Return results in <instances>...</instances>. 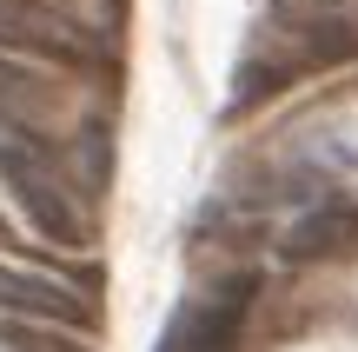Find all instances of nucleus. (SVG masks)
<instances>
[{
  "label": "nucleus",
  "instance_id": "f257e3e1",
  "mask_svg": "<svg viewBox=\"0 0 358 352\" xmlns=\"http://www.w3.org/2000/svg\"><path fill=\"white\" fill-rule=\"evenodd\" d=\"M0 186L13 193V206L27 213V226L60 246H87L93 239V206L73 180V160L53 133H27L0 120Z\"/></svg>",
  "mask_w": 358,
  "mask_h": 352
},
{
  "label": "nucleus",
  "instance_id": "f03ea898",
  "mask_svg": "<svg viewBox=\"0 0 358 352\" xmlns=\"http://www.w3.org/2000/svg\"><path fill=\"white\" fill-rule=\"evenodd\" d=\"M252 293H259L252 273H232V279H213V286L186 293V300L173 306V319L159 326L153 352H239Z\"/></svg>",
  "mask_w": 358,
  "mask_h": 352
},
{
  "label": "nucleus",
  "instance_id": "7ed1b4c3",
  "mask_svg": "<svg viewBox=\"0 0 358 352\" xmlns=\"http://www.w3.org/2000/svg\"><path fill=\"white\" fill-rule=\"evenodd\" d=\"M0 53H27L47 66H93L100 40L87 34V20H73L53 0H0Z\"/></svg>",
  "mask_w": 358,
  "mask_h": 352
},
{
  "label": "nucleus",
  "instance_id": "20e7f679",
  "mask_svg": "<svg viewBox=\"0 0 358 352\" xmlns=\"http://www.w3.org/2000/svg\"><path fill=\"white\" fill-rule=\"evenodd\" d=\"M0 313H20V319H47V326H100V300L73 293L66 279L53 273H27V266L0 260Z\"/></svg>",
  "mask_w": 358,
  "mask_h": 352
},
{
  "label": "nucleus",
  "instance_id": "39448f33",
  "mask_svg": "<svg viewBox=\"0 0 358 352\" xmlns=\"http://www.w3.org/2000/svg\"><path fill=\"white\" fill-rule=\"evenodd\" d=\"M53 106H60V87L0 53V120H7V127H27V133H47Z\"/></svg>",
  "mask_w": 358,
  "mask_h": 352
},
{
  "label": "nucleus",
  "instance_id": "423d86ee",
  "mask_svg": "<svg viewBox=\"0 0 358 352\" xmlns=\"http://www.w3.org/2000/svg\"><path fill=\"white\" fill-rule=\"evenodd\" d=\"M352 246H358V213L352 206H319L285 233L292 260H325V253H352Z\"/></svg>",
  "mask_w": 358,
  "mask_h": 352
},
{
  "label": "nucleus",
  "instance_id": "0eeeda50",
  "mask_svg": "<svg viewBox=\"0 0 358 352\" xmlns=\"http://www.w3.org/2000/svg\"><path fill=\"white\" fill-rule=\"evenodd\" d=\"M7 352H87L80 339H47V332H7Z\"/></svg>",
  "mask_w": 358,
  "mask_h": 352
}]
</instances>
